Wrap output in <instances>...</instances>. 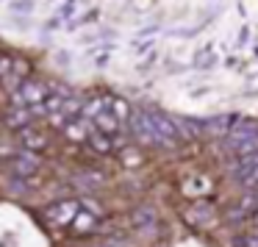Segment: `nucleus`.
Wrapping results in <instances>:
<instances>
[{"instance_id": "f257e3e1", "label": "nucleus", "mask_w": 258, "mask_h": 247, "mask_svg": "<svg viewBox=\"0 0 258 247\" xmlns=\"http://www.w3.org/2000/svg\"><path fill=\"white\" fill-rule=\"evenodd\" d=\"M20 97H23L28 106H36V103H42L47 97V86L36 84V81H28V84H23V92H20Z\"/></svg>"}, {"instance_id": "f03ea898", "label": "nucleus", "mask_w": 258, "mask_h": 247, "mask_svg": "<svg viewBox=\"0 0 258 247\" xmlns=\"http://www.w3.org/2000/svg\"><path fill=\"white\" fill-rule=\"evenodd\" d=\"M20 142H23L28 150H34V153H42L47 147V139L39 134V131H34V128H23V131H20Z\"/></svg>"}, {"instance_id": "7ed1b4c3", "label": "nucleus", "mask_w": 258, "mask_h": 247, "mask_svg": "<svg viewBox=\"0 0 258 247\" xmlns=\"http://www.w3.org/2000/svg\"><path fill=\"white\" fill-rule=\"evenodd\" d=\"M95 131H97V134H103V136H114V134H119V122L108 111H100L95 117Z\"/></svg>"}, {"instance_id": "20e7f679", "label": "nucleus", "mask_w": 258, "mask_h": 247, "mask_svg": "<svg viewBox=\"0 0 258 247\" xmlns=\"http://www.w3.org/2000/svg\"><path fill=\"white\" fill-rule=\"evenodd\" d=\"M75 214H78V203H58L56 208H50V219L58 225L75 219Z\"/></svg>"}, {"instance_id": "39448f33", "label": "nucleus", "mask_w": 258, "mask_h": 247, "mask_svg": "<svg viewBox=\"0 0 258 247\" xmlns=\"http://www.w3.org/2000/svg\"><path fill=\"white\" fill-rule=\"evenodd\" d=\"M36 167H39V161H36V156H20V158H14V172L17 175H34L36 172Z\"/></svg>"}, {"instance_id": "423d86ee", "label": "nucleus", "mask_w": 258, "mask_h": 247, "mask_svg": "<svg viewBox=\"0 0 258 247\" xmlns=\"http://www.w3.org/2000/svg\"><path fill=\"white\" fill-rule=\"evenodd\" d=\"M86 139H89V145H92V147H97L100 153H108V150H111V145H108V139H106L103 134H97L95 128H89V134H86Z\"/></svg>"}, {"instance_id": "0eeeda50", "label": "nucleus", "mask_w": 258, "mask_h": 247, "mask_svg": "<svg viewBox=\"0 0 258 247\" xmlns=\"http://www.w3.org/2000/svg\"><path fill=\"white\" fill-rule=\"evenodd\" d=\"M28 117H31L28 108H20V111H14L12 117H9V125H14V128H23V125L28 122Z\"/></svg>"}, {"instance_id": "6e6552de", "label": "nucleus", "mask_w": 258, "mask_h": 247, "mask_svg": "<svg viewBox=\"0 0 258 247\" xmlns=\"http://www.w3.org/2000/svg\"><path fill=\"white\" fill-rule=\"evenodd\" d=\"M114 111H117L119 117H128L131 108H128V103H125V100H119V97H117V100H114Z\"/></svg>"}, {"instance_id": "1a4fd4ad", "label": "nucleus", "mask_w": 258, "mask_h": 247, "mask_svg": "<svg viewBox=\"0 0 258 247\" xmlns=\"http://www.w3.org/2000/svg\"><path fill=\"white\" fill-rule=\"evenodd\" d=\"M139 161L142 158H136L134 153H125V164H128V167H139Z\"/></svg>"}, {"instance_id": "9d476101", "label": "nucleus", "mask_w": 258, "mask_h": 247, "mask_svg": "<svg viewBox=\"0 0 258 247\" xmlns=\"http://www.w3.org/2000/svg\"><path fill=\"white\" fill-rule=\"evenodd\" d=\"M247 167H258V156H252V158H247Z\"/></svg>"}, {"instance_id": "9b49d317", "label": "nucleus", "mask_w": 258, "mask_h": 247, "mask_svg": "<svg viewBox=\"0 0 258 247\" xmlns=\"http://www.w3.org/2000/svg\"><path fill=\"white\" fill-rule=\"evenodd\" d=\"M247 180H258V167L252 169V175H247Z\"/></svg>"}]
</instances>
